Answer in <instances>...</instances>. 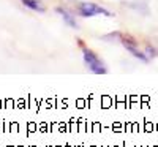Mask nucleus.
<instances>
[{
    "instance_id": "nucleus-1",
    "label": "nucleus",
    "mask_w": 158,
    "mask_h": 147,
    "mask_svg": "<svg viewBox=\"0 0 158 147\" xmlns=\"http://www.w3.org/2000/svg\"><path fill=\"white\" fill-rule=\"evenodd\" d=\"M77 13L81 15L82 18H92V16H97V15H103V16H112V13L108 11L106 8H103L94 2H82L79 3Z\"/></svg>"
},
{
    "instance_id": "nucleus-2",
    "label": "nucleus",
    "mask_w": 158,
    "mask_h": 147,
    "mask_svg": "<svg viewBox=\"0 0 158 147\" xmlns=\"http://www.w3.org/2000/svg\"><path fill=\"white\" fill-rule=\"evenodd\" d=\"M112 38H117V40H120L122 41V44L131 52V54H135L138 59H141L142 62H147L149 60V57L144 54L142 51H139V48H138V44H136V41L131 36H128V35H123V33H114L112 35Z\"/></svg>"
},
{
    "instance_id": "nucleus-3",
    "label": "nucleus",
    "mask_w": 158,
    "mask_h": 147,
    "mask_svg": "<svg viewBox=\"0 0 158 147\" xmlns=\"http://www.w3.org/2000/svg\"><path fill=\"white\" fill-rule=\"evenodd\" d=\"M82 52H84V62L89 65L90 71H94V73H97V74H104V73H108V71H106V66L101 63V60H100L92 51H89L87 48L82 46Z\"/></svg>"
},
{
    "instance_id": "nucleus-4",
    "label": "nucleus",
    "mask_w": 158,
    "mask_h": 147,
    "mask_svg": "<svg viewBox=\"0 0 158 147\" xmlns=\"http://www.w3.org/2000/svg\"><path fill=\"white\" fill-rule=\"evenodd\" d=\"M120 2L133 10H138V11H147V0H120Z\"/></svg>"
},
{
    "instance_id": "nucleus-5",
    "label": "nucleus",
    "mask_w": 158,
    "mask_h": 147,
    "mask_svg": "<svg viewBox=\"0 0 158 147\" xmlns=\"http://www.w3.org/2000/svg\"><path fill=\"white\" fill-rule=\"evenodd\" d=\"M56 11H57L59 15L63 18V21L67 22V24L70 25V27H73V29H77V22L74 21V18L70 15V13H68L67 10H63V8H56Z\"/></svg>"
},
{
    "instance_id": "nucleus-6",
    "label": "nucleus",
    "mask_w": 158,
    "mask_h": 147,
    "mask_svg": "<svg viewBox=\"0 0 158 147\" xmlns=\"http://www.w3.org/2000/svg\"><path fill=\"white\" fill-rule=\"evenodd\" d=\"M21 2L27 6V8L33 10V11H40V13H44V11H46L44 5L40 2V0H21Z\"/></svg>"
}]
</instances>
